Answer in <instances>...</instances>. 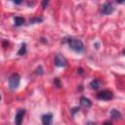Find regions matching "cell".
Masks as SVG:
<instances>
[{
  "label": "cell",
  "instance_id": "obj_1",
  "mask_svg": "<svg viewBox=\"0 0 125 125\" xmlns=\"http://www.w3.org/2000/svg\"><path fill=\"white\" fill-rule=\"evenodd\" d=\"M66 42H67L69 48L72 49L73 51L77 52V53H82V52H84V50H85L84 44H83V42H82L80 39L73 38V37H69V38L66 39Z\"/></svg>",
  "mask_w": 125,
  "mask_h": 125
},
{
  "label": "cell",
  "instance_id": "obj_2",
  "mask_svg": "<svg viewBox=\"0 0 125 125\" xmlns=\"http://www.w3.org/2000/svg\"><path fill=\"white\" fill-rule=\"evenodd\" d=\"M21 83V76L19 73L14 72L9 77V86L11 89H17Z\"/></svg>",
  "mask_w": 125,
  "mask_h": 125
},
{
  "label": "cell",
  "instance_id": "obj_3",
  "mask_svg": "<svg viewBox=\"0 0 125 125\" xmlns=\"http://www.w3.org/2000/svg\"><path fill=\"white\" fill-rule=\"evenodd\" d=\"M113 98V94L109 90H103L97 94V99L101 101H109Z\"/></svg>",
  "mask_w": 125,
  "mask_h": 125
},
{
  "label": "cell",
  "instance_id": "obj_4",
  "mask_svg": "<svg viewBox=\"0 0 125 125\" xmlns=\"http://www.w3.org/2000/svg\"><path fill=\"white\" fill-rule=\"evenodd\" d=\"M54 63L56 66L59 67H63L67 64V60L61 54H57L55 56V60H54Z\"/></svg>",
  "mask_w": 125,
  "mask_h": 125
},
{
  "label": "cell",
  "instance_id": "obj_5",
  "mask_svg": "<svg viewBox=\"0 0 125 125\" xmlns=\"http://www.w3.org/2000/svg\"><path fill=\"white\" fill-rule=\"evenodd\" d=\"M113 10H114V8H113L112 4L109 3V2H106L102 6L101 12H102L103 15H109V14H111L113 12Z\"/></svg>",
  "mask_w": 125,
  "mask_h": 125
},
{
  "label": "cell",
  "instance_id": "obj_6",
  "mask_svg": "<svg viewBox=\"0 0 125 125\" xmlns=\"http://www.w3.org/2000/svg\"><path fill=\"white\" fill-rule=\"evenodd\" d=\"M24 114H25V110L21 108L18 110V112L16 113V116H15V123L16 125H21V122L23 120V117H24Z\"/></svg>",
  "mask_w": 125,
  "mask_h": 125
},
{
  "label": "cell",
  "instance_id": "obj_7",
  "mask_svg": "<svg viewBox=\"0 0 125 125\" xmlns=\"http://www.w3.org/2000/svg\"><path fill=\"white\" fill-rule=\"evenodd\" d=\"M42 120V124L43 125H52L53 122V114L52 113H46L43 114L41 117Z\"/></svg>",
  "mask_w": 125,
  "mask_h": 125
},
{
  "label": "cell",
  "instance_id": "obj_8",
  "mask_svg": "<svg viewBox=\"0 0 125 125\" xmlns=\"http://www.w3.org/2000/svg\"><path fill=\"white\" fill-rule=\"evenodd\" d=\"M80 104H81V105H83L86 108H88V107H90L92 105V102L86 97H81L80 98Z\"/></svg>",
  "mask_w": 125,
  "mask_h": 125
},
{
  "label": "cell",
  "instance_id": "obj_9",
  "mask_svg": "<svg viewBox=\"0 0 125 125\" xmlns=\"http://www.w3.org/2000/svg\"><path fill=\"white\" fill-rule=\"evenodd\" d=\"M89 86H90V88H91L92 90H98V89H100V87H101V82H100L99 80H97V79H94V80H92V81L90 82Z\"/></svg>",
  "mask_w": 125,
  "mask_h": 125
},
{
  "label": "cell",
  "instance_id": "obj_10",
  "mask_svg": "<svg viewBox=\"0 0 125 125\" xmlns=\"http://www.w3.org/2000/svg\"><path fill=\"white\" fill-rule=\"evenodd\" d=\"M14 21H15V26H21L24 23V19L22 17H15L14 18Z\"/></svg>",
  "mask_w": 125,
  "mask_h": 125
},
{
  "label": "cell",
  "instance_id": "obj_11",
  "mask_svg": "<svg viewBox=\"0 0 125 125\" xmlns=\"http://www.w3.org/2000/svg\"><path fill=\"white\" fill-rule=\"evenodd\" d=\"M110 116H111L112 119H119V118L121 117V113H120L117 109L112 108L111 111H110Z\"/></svg>",
  "mask_w": 125,
  "mask_h": 125
},
{
  "label": "cell",
  "instance_id": "obj_12",
  "mask_svg": "<svg viewBox=\"0 0 125 125\" xmlns=\"http://www.w3.org/2000/svg\"><path fill=\"white\" fill-rule=\"evenodd\" d=\"M25 53H26V44H25V43H22L21 46V49H20L19 52H18V55H19V56H22V55H24Z\"/></svg>",
  "mask_w": 125,
  "mask_h": 125
},
{
  "label": "cell",
  "instance_id": "obj_13",
  "mask_svg": "<svg viewBox=\"0 0 125 125\" xmlns=\"http://www.w3.org/2000/svg\"><path fill=\"white\" fill-rule=\"evenodd\" d=\"M43 20L41 19V18H33V19H31L30 21H29V23L30 24H33V23H35V22H41Z\"/></svg>",
  "mask_w": 125,
  "mask_h": 125
},
{
  "label": "cell",
  "instance_id": "obj_14",
  "mask_svg": "<svg viewBox=\"0 0 125 125\" xmlns=\"http://www.w3.org/2000/svg\"><path fill=\"white\" fill-rule=\"evenodd\" d=\"M54 84H55V86H57L58 88H60V87L62 86V83H61V81H60V79H59L58 77L54 79Z\"/></svg>",
  "mask_w": 125,
  "mask_h": 125
},
{
  "label": "cell",
  "instance_id": "obj_15",
  "mask_svg": "<svg viewBox=\"0 0 125 125\" xmlns=\"http://www.w3.org/2000/svg\"><path fill=\"white\" fill-rule=\"evenodd\" d=\"M35 73H36V74H40V75H42V74H43V68H42V66H38V67L36 68Z\"/></svg>",
  "mask_w": 125,
  "mask_h": 125
},
{
  "label": "cell",
  "instance_id": "obj_16",
  "mask_svg": "<svg viewBox=\"0 0 125 125\" xmlns=\"http://www.w3.org/2000/svg\"><path fill=\"white\" fill-rule=\"evenodd\" d=\"M76 111H79V107H73V108L71 109V114L74 115V113H75Z\"/></svg>",
  "mask_w": 125,
  "mask_h": 125
},
{
  "label": "cell",
  "instance_id": "obj_17",
  "mask_svg": "<svg viewBox=\"0 0 125 125\" xmlns=\"http://www.w3.org/2000/svg\"><path fill=\"white\" fill-rule=\"evenodd\" d=\"M47 5H48V1H47V0H45V1L42 2V8H43V9H45Z\"/></svg>",
  "mask_w": 125,
  "mask_h": 125
},
{
  "label": "cell",
  "instance_id": "obj_18",
  "mask_svg": "<svg viewBox=\"0 0 125 125\" xmlns=\"http://www.w3.org/2000/svg\"><path fill=\"white\" fill-rule=\"evenodd\" d=\"M86 125H97L95 122H93V121H88L87 123H86Z\"/></svg>",
  "mask_w": 125,
  "mask_h": 125
},
{
  "label": "cell",
  "instance_id": "obj_19",
  "mask_svg": "<svg viewBox=\"0 0 125 125\" xmlns=\"http://www.w3.org/2000/svg\"><path fill=\"white\" fill-rule=\"evenodd\" d=\"M104 125H112V123H111L110 121H105V122L104 123Z\"/></svg>",
  "mask_w": 125,
  "mask_h": 125
},
{
  "label": "cell",
  "instance_id": "obj_20",
  "mask_svg": "<svg viewBox=\"0 0 125 125\" xmlns=\"http://www.w3.org/2000/svg\"><path fill=\"white\" fill-rule=\"evenodd\" d=\"M14 3H15V4H21V1H16V0H15V1H14Z\"/></svg>",
  "mask_w": 125,
  "mask_h": 125
},
{
  "label": "cell",
  "instance_id": "obj_21",
  "mask_svg": "<svg viewBox=\"0 0 125 125\" xmlns=\"http://www.w3.org/2000/svg\"><path fill=\"white\" fill-rule=\"evenodd\" d=\"M78 71H79V73H83V69H82V68H79Z\"/></svg>",
  "mask_w": 125,
  "mask_h": 125
},
{
  "label": "cell",
  "instance_id": "obj_22",
  "mask_svg": "<svg viewBox=\"0 0 125 125\" xmlns=\"http://www.w3.org/2000/svg\"><path fill=\"white\" fill-rule=\"evenodd\" d=\"M0 100H1V96H0Z\"/></svg>",
  "mask_w": 125,
  "mask_h": 125
}]
</instances>
